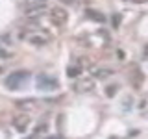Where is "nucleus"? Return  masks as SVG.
<instances>
[{"mask_svg":"<svg viewBox=\"0 0 148 139\" xmlns=\"http://www.w3.org/2000/svg\"><path fill=\"white\" fill-rule=\"evenodd\" d=\"M28 78H30V74H28L26 71H17V72L9 74V76L6 78V87H8V89L17 91V89H21V87L28 82Z\"/></svg>","mask_w":148,"mask_h":139,"instance_id":"1","label":"nucleus"},{"mask_svg":"<svg viewBox=\"0 0 148 139\" xmlns=\"http://www.w3.org/2000/svg\"><path fill=\"white\" fill-rule=\"evenodd\" d=\"M37 89L39 91H45V93H50V91H56L59 87V82L56 80L54 76H50V74H39L37 76Z\"/></svg>","mask_w":148,"mask_h":139,"instance_id":"2","label":"nucleus"},{"mask_svg":"<svg viewBox=\"0 0 148 139\" xmlns=\"http://www.w3.org/2000/svg\"><path fill=\"white\" fill-rule=\"evenodd\" d=\"M50 21H52L56 26L63 28L65 24H67V21H69V13L65 11L63 8L56 6V8H52V9H50Z\"/></svg>","mask_w":148,"mask_h":139,"instance_id":"3","label":"nucleus"},{"mask_svg":"<svg viewBox=\"0 0 148 139\" xmlns=\"http://www.w3.org/2000/svg\"><path fill=\"white\" fill-rule=\"evenodd\" d=\"M45 11H46V4H45V6H32V8H24V15H26L28 19H37V17L45 15Z\"/></svg>","mask_w":148,"mask_h":139,"instance_id":"4","label":"nucleus"},{"mask_svg":"<svg viewBox=\"0 0 148 139\" xmlns=\"http://www.w3.org/2000/svg\"><path fill=\"white\" fill-rule=\"evenodd\" d=\"M28 124H30V117H28V115H17V117H13V126H15L18 132H26Z\"/></svg>","mask_w":148,"mask_h":139,"instance_id":"5","label":"nucleus"},{"mask_svg":"<svg viewBox=\"0 0 148 139\" xmlns=\"http://www.w3.org/2000/svg\"><path fill=\"white\" fill-rule=\"evenodd\" d=\"M26 41H28L30 45L43 46V45L48 43V37H46V35H39V34H35V32H34V34H28V35H26Z\"/></svg>","mask_w":148,"mask_h":139,"instance_id":"6","label":"nucleus"},{"mask_svg":"<svg viewBox=\"0 0 148 139\" xmlns=\"http://www.w3.org/2000/svg\"><path fill=\"white\" fill-rule=\"evenodd\" d=\"M92 87H95V82H92V80H89V78H83V80L76 82L74 89H76L78 93H87V91H91Z\"/></svg>","mask_w":148,"mask_h":139,"instance_id":"7","label":"nucleus"},{"mask_svg":"<svg viewBox=\"0 0 148 139\" xmlns=\"http://www.w3.org/2000/svg\"><path fill=\"white\" fill-rule=\"evenodd\" d=\"M85 15H87V19H91V21H96V22H104V21H106V17L102 15L100 11H96V9H87Z\"/></svg>","mask_w":148,"mask_h":139,"instance_id":"8","label":"nucleus"},{"mask_svg":"<svg viewBox=\"0 0 148 139\" xmlns=\"http://www.w3.org/2000/svg\"><path fill=\"white\" fill-rule=\"evenodd\" d=\"M82 74V65L76 63V65H71V67L67 69V76L69 78H78Z\"/></svg>","mask_w":148,"mask_h":139,"instance_id":"9","label":"nucleus"},{"mask_svg":"<svg viewBox=\"0 0 148 139\" xmlns=\"http://www.w3.org/2000/svg\"><path fill=\"white\" fill-rule=\"evenodd\" d=\"M95 76L98 78V80H104V78H109V76H113V69H98V71L95 72Z\"/></svg>","mask_w":148,"mask_h":139,"instance_id":"10","label":"nucleus"},{"mask_svg":"<svg viewBox=\"0 0 148 139\" xmlns=\"http://www.w3.org/2000/svg\"><path fill=\"white\" fill-rule=\"evenodd\" d=\"M46 0H26V8H32V6H45Z\"/></svg>","mask_w":148,"mask_h":139,"instance_id":"11","label":"nucleus"},{"mask_svg":"<svg viewBox=\"0 0 148 139\" xmlns=\"http://www.w3.org/2000/svg\"><path fill=\"white\" fill-rule=\"evenodd\" d=\"M8 58H11V52H8V50L0 45V59H8Z\"/></svg>","mask_w":148,"mask_h":139,"instance_id":"12","label":"nucleus"},{"mask_svg":"<svg viewBox=\"0 0 148 139\" xmlns=\"http://www.w3.org/2000/svg\"><path fill=\"white\" fill-rule=\"evenodd\" d=\"M141 82H143V74L137 71V72H135V82H132V83H133L135 87H141Z\"/></svg>","mask_w":148,"mask_h":139,"instance_id":"13","label":"nucleus"},{"mask_svg":"<svg viewBox=\"0 0 148 139\" xmlns=\"http://www.w3.org/2000/svg\"><path fill=\"white\" fill-rule=\"evenodd\" d=\"M46 128H48V126H46V122H41V124H39V126H37V128H35V133H37V136H39V133H41V132H46Z\"/></svg>","mask_w":148,"mask_h":139,"instance_id":"14","label":"nucleus"},{"mask_svg":"<svg viewBox=\"0 0 148 139\" xmlns=\"http://www.w3.org/2000/svg\"><path fill=\"white\" fill-rule=\"evenodd\" d=\"M115 93H117V85H109L108 87V96H113Z\"/></svg>","mask_w":148,"mask_h":139,"instance_id":"15","label":"nucleus"},{"mask_svg":"<svg viewBox=\"0 0 148 139\" xmlns=\"http://www.w3.org/2000/svg\"><path fill=\"white\" fill-rule=\"evenodd\" d=\"M119 22H120V17H115V19H113V24L119 26Z\"/></svg>","mask_w":148,"mask_h":139,"instance_id":"16","label":"nucleus"},{"mask_svg":"<svg viewBox=\"0 0 148 139\" xmlns=\"http://www.w3.org/2000/svg\"><path fill=\"white\" fill-rule=\"evenodd\" d=\"M59 2H61V4H72L74 0H59Z\"/></svg>","mask_w":148,"mask_h":139,"instance_id":"17","label":"nucleus"},{"mask_svg":"<svg viewBox=\"0 0 148 139\" xmlns=\"http://www.w3.org/2000/svg\"><path fill=\"white\" fill-rule=\"evenodd\" d=\"M132 2H135V4H145L146 0H132Z\"/></svg>","mask_w":148,"mask_h":139,"instance_id":"18","label":"nucleus"},{"mask_svg":"<svg viewBox=\"0 0 148 139\" xmlns=\"http://www.w3.org/2000/svg\"><path fill=\"white\" fill-rule=\"evenodd\" d=\"M26 139H37V133H34V136H32V137H26Z\"/></svg>","mask_w":148,"mask_h":139,"instance_id":"19","label":"nucleus"},{"mask_svg":"<svg viewBox=\"0 0 148 139\" xmlns=\"http://www.w3.org/2000/svg\"><path fill=\"white\" fill-rule=\"evenodd\" d=\"M145 56L148 58V46H145Z\"/></svg>","mask_w":148,"mask_h":139,"instance_id":"20","label":"nucleus"}]
</instances>
